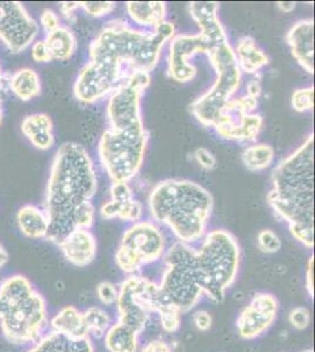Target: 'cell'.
Instances as JSON below:
<instances>
[{"mask_svg": "<svg viewBox=\"0 0 315 352\" xmlns=\"http://www.w3.org/2000/svg\"><path fill=\"white\" fill-rule=\"evenodd\" d=\"M165 44L153 31L131 28L123 19L108 21L90 45L88 61L74 82V96L94 104L126 84L134 73H151Z\"/></svg>", "mask_w": 315, "mask_h": 352, "instance_id": "6da1fadb", "label": "cell"}, {"mask_svg": "<svg viewBox=\"0 0 315 352\" xmlns=\"http://www.w3.org/2000/svg\"><path fill=\"white\" fill-rule=\"evenodd\" d=\"M96 190V169L88 151L77 142L61 144L53 157L45 192L46 240L59 244L73 230L91 228Z\"/></svg>", "mask_w": 315, "mask_h": 352, "instance_id": "7a4b0ae2", "label": "cell"}, {"mask_svg": "<svg viewBox=\"0 0 315 352\" xmlns=\"http://www.w3.org/2000/svg\"><path fill=\"white\" fill-rule=\"evenodd\" d=\"M144 91L126 82L108 99V127L100 138L98 153L112 182H128L139 173L148 148V133L141 116Z\"/></svg>", "mask_w": 315, "mask_h": 352, "instance_id": "3957f363", "label": "cell"}, {"mask_svg": "<svg viewBox=\"0 0 315 352\" xmlns=\"http://www.w3.org/2000/svg\"><path fill=\"white\" fill-rule=\"evenodd\" d=\"M268 204L286 221L292 236L314 247V134L312 133L272 173Z\"/></svg>", "mask_w": 315, "mask_h": 352, "instance_id": "277c9868", "label": "cell"}, {"mask_svg": "<svg viewBox=\"0 0 315 352\" xmlns=\"http://www.w3.org/2000/svg\"><path fill=\"white\" fill-rule=\"evenodd\" d=\"M188 5L190 14L207 41V56L216 72L214 84L190 106V111L200 124L214 127L220 111L238 92L243 73L218 16L219 4L216 1H192Z\"/></svg>", "mask_w": 315, "mask_h": 352, "instance_id": "5b68a950", "label": "cell"}, {"mask_svg": "<svg viewBox=\"0 0 315 352\" xmlns=\"http://www.w3.org/2000/svg\"><path fill=\"white\" fill-rule=\"evenodd\" d=\"M213 197L196 182L168 179L156 184L148 197L153 220L171 229L179 242L194 244L206 234Z\"/></svg>", "mask_w": 315, "mask_h": 352, "instance_id": "8992f818", "label": "cell"}, {"mask_svg": "<svg viewBox=\"0 0 315 352\" xmlns=\"http://www.w3.org/2000/svg\"><path fill=\"white\" fill-rule=\"evenodd\" d=\"M199 242V245L194 247L193 261L204 296L223 302L239 272V243L236 236L225 229L206 232Z\"/></svg>", "mask_w": 315, "mask_h": 352, "instance_id": "52a82bcc", "label": "cell"}, {"mask_svg": "<svg viewBox=\"0 0 315 352\" xmlns=\"http://www.w3.org/2000/svg\"><path fill=\"white\" fill-rule=\"evenodd\" d=\"M193 254V244L178 241L163 256L165 269L158 285L165 298L181 314L196 308L204 296L194 268Z\"/></svg>", "mask_w": 315, "mask_h": 352, "instance_id": "ba28073f", "label": "cell"}, {"mask_svg": "<svg viewBox=\"0 0 315 352\" xmlns=\"http://www.w3.org/2000/svg\"><path fill=\"white\" fill-rule=\"evenodd\" d=\"M116 305L118 322L140 335L148 327L151 315H158L172 305L154 280L140 275H130L118 288Z\"/></svg>", "mask_w": 315, "mask_h": 352, "instance_id": "9c48e42d", "label": "cell"}, {"mask_svg": "<svg viewBox=\"0 0 315 352\" xmlns=\"http://www.w3.org/2000/svg\"><path fill=\"white\" fill-rule=\"evenodd\" d=\"M166 252V240L161 229L151 221H138L125 230L116 252L118 268L138 275L144 265L161 260Z\"/></svg>", "mask_w": 315, "mask_h": 352, "instance_id": "30bf717a", "label": "cell"}, {"mask_svg": "<svg viewBox=\"0 0 315 352\" xmlns=\"http://www.w3.org/2000/svg\"><path fill=\"white\" fill-rule=\"evenodd\" d=\"M48 320V302L36 292L28 300L5 311L0 318V330L11 344L33 345L44 336Z\"/></svg>", "mask_w": 315, "mask_h": 352, "instance_id": "8fae6325", "label": "cell"}, {"mask_svg": "<svg viewBox=\"0 0 315 352\" xmlns=\"http://www.w3.org/2000/svg\"><path fill=\"white\" fill-rule=\"evenodd\" d=\"M258 106V99L245 94L232 98L220 111L214 129L218 135L228 141L252 142L256 140L263 129V119L253 114Z\"/></svg>", "mask_w": 315, "mask_h": 352, "instance_id": "7c38bea8", "label": "cell"}, {"mask_svg": "<svg viewBox=\"0 0 315 352\" xmlns=\"http://www.w3.org/2000/svg\"><path fill=\"white\" fill-rule=\"evenodd\" d=\"M39 25L18 1H0V41L13 53H20L34 43Z\"/></svg>", "mask_w": 315, "mask_h": 352, "instance_id": "4fadbf2b", "label": "cell"}, {"mask_svg": "<svg viewBox=\"0 0 315 352\" xmlns=\"http://www.w3.org/2000/svg\"><path fill=\"white\" fill-rule=\"evenodd\" d=\"M279 311V302L267 292H258L250 305L241 310L236 320V330L243 340H256L274 324Z\"/></svg>", "mask_w": 315, "mask_h": 352, "instance_id": "5bb4252c", "label": "cell"}, {"mask_svg": "<svg viewBox=\"0 0 315 352\" xmlns=\"http://www.w3.org/2000/svg\"><path fill=\"white\" fill-rule=\"evenodd\" d=\"M207 41L201 33L173 36L168 53V76L180 84L193 80L198 69L190 60L196 54H207Z\"/></svg>", "mask_w": 315, "mask_h": 352, "instance_id": "9a60e30c", "label": "cell"}, {"mask_svg": "<svg viewBox=\"0 0 315 352\" xmlns=\"http://www.w3.org/2000/svg\"><path fill=\"white\" fill-rule=\"evenodd\" d=\"M292 56L306 72L314 73V21L301 19L287 33Z\"/></svg>", "mask_w": 315, "mask_h": 352, "instance_id": "2e32d148", "label": "cell"}, {"mask_svg": "<svg viewBox=\"0 0 315 352\" xmlns=\"http://www.w3.org/2000/svg\"><path fill=\"white\" fill-rule=\"evenodd\" d=\"M58 245L65 260L78 268H84L92 263L98 252L96 237L90 229L73 230Z\"/></svg>", "mask_w": 315, "mask_h": 352, "instance_id": "e0dca14e", "label": "cell"}, {"mask_svg": "<svg viewBox=\"0 0 315 352\" xmlns=\"http://www.w3.org/2000/svg\"><path fill=\"white\" fill-rule=\"evenodd\" d=\"M50 330L71 340H85L88 337L85 324L84 312L74 305H66L57 311L48 320Z\"/></svg>", "mask_w": 315, "mask_h": 352, "instance_id": "ac0fdd59", "label": "cell"}, {"mask_svg": "<svg viewBox=\"0 0 315 352\" xmlns=\"http://www.w3.org/2000/svg\"><path fill=\"white\" fill-rule=\"evenodd\" d=\"M21 132L40 151H48L54 144L52 119L45 113H36L21 121Z\"/></svg>", "mask_w": 315, "mask_h": 352, "instance_id": "d6986e66", "label": "cell"}, {"mask_svg": "<svg viewBox=\"0 0 315 352\" xmlns=\"http://www.w3.org/2000/svg\"><path fill=\"white\" fill-rule=\"evenodd\" d=\"M20 232L31 240L46 239L48 232V217L44 209L34 204L20 207L16 215Z\"/></svg>", "mask_w": 315, "mask_h": 352, "instance_id": "ffe728a7", "label": "cell"}, {"mask_svg": "<svg viewBox=\"0 0 315 352\" xmlns=\"http://www.w3.org/2000/svg\"><path fill=\"white\" fill-rule=\"evenodd\" d=\"M234 53L241 73L256 74L270 63L267 54L256 44L253 36H243L239 38Z\"/></svg>", "mask_w": 315, "mask_h": 352, "instance_id": "44dd1931", "label": "cell"}, {"mask_svg": "<svg viewBox=\"0 0 315 352\" xmlns=\"http://www.w3.org/2000/svg\"><path fill=\"white\" fill-rule=\"evenodd\" d=\"M26 352H94V346L90 338L71 340L57 332L50 331L31 345Z\"/></svg>", "mask_w": 315, "mask_h": 352, "instance_id": "7402d4cb", "label": "cell"}, {"mask_svg": "<svg viewBox=\"0 0 315 352\" xmlns=\"http://www.w3.org/2000/svg\"><path fill=\"white\" fill-rule=\"evenodd\" d=\"M36 292L31 280L21 274H14L0 282V300L5 307V311L28 300Z\"/></svg>", "mask_w": 315, "mask_h": 352, "instance_id": "603a6c76", "label": "cell"}, {"mask_svg": "<svg viewBox=\"0 0 315 352\" xmlns=\"http://www.w3.org/2000/svg\"><path fill=\"white\" fill-rule=\"evenodd\" d=\"M125 6L132 21L145 28H154L166 21L167 8L163 1H128Z\"/></svg>", "mask_w": 315, "mask_h": 352, "instance_id": "cb8c5ba5", "label": "cell"}, {"mask_svg": "<svg viewBox=\"0 0 315 352\" xmlns=\"http://www.w3.org/2000/svg\"><path fill=\"white\" fill-rule=\"evenodd\" d=\"M8 87L21 101H30L41 93V80L39 74L33 68L17 69L8 80Z\"/></svg>", "mask_w": 315, "mask_h": 352, "instance_id": "d4e9b609", "label": "cell"}, {"mask_svg": "<svg viewBox=\"0 0 315 352\" xmlns=\"http://www.w3.org/2000/svg\"><path fill=\"white\" fill-rule=\"evenodd\" d=\"M103 338L108 352H138L139 349V333L118 320Z\"/></svg>", "mask_w": 315, "mask_h": 352, "instance_id": "484cf974", "label": "cell"}, {"mask_svg": "<svg viewBox=\"0 0 315 352\" xmlns=\"http://www.w3.org/2000/svg\"><path fill=\"white\" fill-rule=\"evenodd\" d=\"M45 43L48 45L52 60L66 61L71 59L78 47L74 33L66 26H60L52 32L48 33Z\"/></svg>", "mask_w": 315, "mask_h": 352, "instance_id": "4316f807", "label": "cell"}, {"mask_svg": "<svg viewBox=\"0 0 315 352\" xmlns=\"http://www.w3.org/2000/svg\"><path fill=\"white\" fill-rule=\"evenodd\" d=\"M241 160L248 170L260 172L267 169L273 164L274 149L270 144H253L243 151Z\"/></svg>", "mask_w": 315, "mask_h": 352, "instance_id": "83f0119b", "label": "cell"}, {"mask_svg": "<svg viewBox=\"0 0 315 352\" xmlns=\"http://www.w3.org/2000/svg\"><path fill=\"white\" fill-rule=\"evenodd\" d=\"M83 312H84L85 324L88 328V337L103 338L108 329L113 324L110 314L99 307H91Z\"/></svg>", "mask_w": 315, "mask_h": 352, "instance_id": "f1b7e54d", "label": "cell"}, {"mask_svg": "<svg viewBox=\"0 0 315 352\" xmlns=\"http://www.w3.org/2000/svg\"><path fill=\"white\" fill-rule=\"evenodd\" d=\"M292 107L299 113L309 112L314 109V87L299 88L292 94Z\"/></svg>", "mask_w": 315, "mask_h": 352, "instance_id": "f546056e", "label": "cell"}, {"mask_svg": "<svg viewBox=\"0 0 315 352\" xmlns=\"http://www.w3.org/2000/svg\"><path fill=\"white\" fill-rule=\"evenodd\" d=\"M116 207H118V214H116V219H120L121 221H126V222H138L141 221L143 214H144V207L141 202L138 200L130 201L126 204H118L116 202Z\"/></svg>", "mask_w": 315, "mask_h": 352, "instance_id": "4dcf8cb0", "label": "cell"}, {"mask_svg": "<svg viewBox=\"0 0 315 352\" xmlns=\"http://www.w3.org/2000/svg\"><path fill=\"white\" fill-rule=\"evenodd\" d=\"M181 312L176 307H167L158 314L159 316L160 325L164 331L168 333H174L178 331L181 325Z\"/></svg>", "mask_w": 315, "mask_h": 352, "instance_id": "1f68e13d", "label": "cell"}, {"mask_svg": "<svg viewBox=\"0 0 315 352\" xmlns=\"http://www.w3.org/2000/svg\"><path fill=\"white\" fill-rule=\"evenodd\" d=\"M258 245L261 252L274 254L281 249V240L273 230L265 229L258 234Z\"/></svg>", "mask_w": 315, "mask_h": 352, "instance_id": "d6a6232c", "label": "cell"}, {"mask_svg": "<svg viewBox=\"0 0 315 352\" xmlns=\"http://www.w3.org/2000/svg\"><path fill=\"white\" fill-rule=\"evenodd\" d=\"M79 5L86 14L93 18L108 16L116 8V3L112 1H83Z\"/></svg>", "mask_w": 315, "mask_h": 352, "instance_id": "836d02e7", "label": "cell"}, {"mask_svg": "<svg viewBox=\"0 0 315 352\" xmlns=\"http://www.w3.org/2000/svg\"><path fill=\"white\" fill-rule=\"evenodd\" d=\"M311 312L305 307H296L288 315L289 324L299 331L306 330L311 324Z\"/></svg>", "mask_w": 315, "mask_h": 352, "instance_id": "e575fe53", "label": "cell"}, {"mask_svg": "<svg viewBox=\"0 0 315 352\" xmlns=\"http://www.w3.org/2000/svg\"><path fill=\"white\" fill-rule=\"evenodd\" d=\"M96 296L104 305H113L118 298V287L112 282L104 280L96 287Z\"/></svg>", "mask_w": 315, "mask_h": 352, "instance_id": "d590c367", "label": "cell"}, {"mask_svg": "<svg viewBox=\"0 0 315 352\" xmlns=\"http://www.w3.org/2000/svg\"><path fill=\"white\" fill-rule=\"evenodd\" d=\"M110 192H111L112 201L118 202V204H126L134 199L131 187L128 186V182H124V181L113 182Z\"/></svg>", "mask_w": 315, "mask_h": 352, "instance_id": "8d00e7d4", "label": "cell"}, {"mask_svg": "<svg viewBox=\"0 0 315 352\" xmlns=\"http://www.w3.org/2000/svg\"><path fill=\"white\" fill-rule=\"evenodd\" d=\"M31 56H32L33 60L40 63V64H45V63L52 60L45 41H37L31 45Z\"/></svg>", "mask_w": 315, "mask_h": 352, "instance_id": "74e56055", "label": "cell"}, {"mask_svg": "<svg viewBox=\"0 0 315 352\" xmlns=\"http://www.w3.org/2000/svg\"><path fill=\"white\" fill-rule=\"evenodd\" d=\"M194 157L201 168L205 170H212L216 168V160L214 155L208 149L199 147L194 152Z\"/></svg>", "mask_w": 315, "mask_h": 352, "instance_id": "f35d334b", "label": "cell"}, {"mask_svg": "<svg viewBox=\"0 0 315 352\" xmlns=\"http://www.w3.org/2000/svg\"><path fill=\"white\" fill-rule=\"evenodd\" d=\"M40 25L44 28L45 32H52L60 28L59 16L51 8H46L40 16Z\"/></svg>", "mask_w": 315, "mask_h": 352, "instance_id": "ab89813d", "label": "cell"}, {"mask_svg": "<svg viewBox=\"0 0 315 352\" xmlns=\"http://www.w3.org/2000/svg\"><path fill=\"white\" fill-rule=\"evenodd\" d=\"M193 324L199 331H208L213 324L211 314L206 310H198L193 314Z\"/></svg>", "mask_w": 315, "mask_h": 352, "instance_id": "60d3db41", "label": "cell"}, {"mask_svg": "<svg viewBox=\"0 0 315 352\" xmlns=\"http://www.w3.org/2000/svg\"><path fill=\"white\" fill-rule=\"evenodd\" d=\"M153 32L167 43L168 41L173 39V36H176V28L170 21H165L153 28Z\"/></svg>", "mask_w": 315, "mask_h": 352, "instance_id": "b9f144b4", "label": "cell"}, {"mask_svg": "<svg viewBox=\"0 0 315 352\" xmlns=\"http://www.w3.org/2000/svg\"><path fill=\"white\" fill-rule=\"evenodd\" d=\"M141 352H172L171 345L161 338L152 340L144 345Z\"/></svg>", "mask_w": 315, "mask_h": 352, "instance_id": "7bdbcfd3", "label": "cell"}, {"mask_svg": "<svg viewBox=\"0 0 315 352\" xmlns=\"http://www.w3.org/2000/svg\"><path fill=\"white\" fill-rule=\"evenodd\" d=\"M305 285L307 289L308 295L314 297V256H311V258L308 261Z\"/></svg>", "mask_w": 315, "mask_h": 352, "instance_id": "ee69618b", "label": "cell"}, {"mask_svg": "<svg viewBox=\"0 0 315 352\" xmlns=\"http://www.w3.org/2000/svg\"><path fill=\"white\" fill-rule=\"evenodd\" d=\"M261 91H263V88H261L259 79H253V80L250 81L247 84V92H246V94L252 96V98H254V99H258L260 94H261Z\"/></svg>", "mask_w": 315, "mask_h": 352, "instance_id": "f6af8a7d", "label": "cell"}, {"mask_svg": "<svg viewBox=\"0 0 315 352\" xmlns=\"http://www.w3.org/2000/svg\"><path fill=\"white\" fill-rule=\"evenodd\" d=\"M79 8V3H77V1H74V3L70 1V3H61V4H60V11H61V13L65 14V16L72 14V13L76 11L77 8Z\"/></svg>", "mask_w": 315, "mask_h": 352, "instance_id": "bcb514c9", "label": "cell"}, {"mask_svg": "<svg viewBox=\"0 0 315 352\" xmlns=\"http://www.w3.org/2000/svg\"><path fill=\"white\" fill-rule=\"evenodd\" d=\"M276 6L281 12L291 13L292 11H294L296 3H294V1H279V3H276Z\"/></svg>", "mask_w": 315, "mask_h": 352, "instance_id": "7dc6e473", "label": "cell"}, {"mask_svg": "<svg viewBox=\"0 0 315 352\" xmlns=\"http://www.w3.org/2000/svg\"><path fill=\"white\" fill-rule=\"evenodd\" d=\"M8 252L6 249H5L3 243L0 242V270H3L4 269L5 265L8 264Z\"/></svg>", "mask_w": 315, "mask_h": 352, "instance_id": "c3c4849f", "label": "cell"}, {"mask_svg": "<svg viewBox=\"0 0 315 352\" xmlns=\"http://www.w3.org/2000/svg\"><path fill=\"white\" fill-rule=\"evenodd\" d=\"M3 87H4V76H3L1 67H0V92H3Z\"/></svg>", "mask_w": 315, "mask_h": 352, "instance_id": "681fc988", "label": "cell"}, {"mask_svg": "<svg viewBox=\"0 0 315 352\" xmlns=\"http://www.w3.org/2000/svg\"><path fill=\"white\" fill-rule=\"evenodd\" d=\"M3 121V99H1V92H0V124Z\"/></svg>", "mask_w": 315, "mask_h": 352, "instance_id": "f907efd6", "label": "cell"}, {"mask_svg": "<svg viewBox=\"0 0 315 352\" xmlns=\"http://www.w3.org/2000/svg\"><path fill=\"white\" fill-rule=\"evenodd\" d=\"M5 314V307L3 305V303H1V300H0V318L3 317V315Z\"/></svg>", "mask_w": 315, "mask_h": 352, "instance_id": "816d5d0a", "label": "cell"}, {"mask_svg": "<svg viewBox=\"0 0 315 352\" xmlns=\"http://www.w3.org/2000/svg\"><path fill=\"white\" fill-rule=\"evenodd\" d=\"M303 352H314V351H313V350H312V349H308V350H306V351H303Z\"/></svg>", "mask_w": 315, "mask_h": 352, "instance_id": "f5cc1de1", "label": "cell"}]
</instances>
